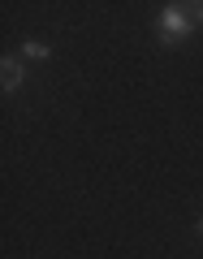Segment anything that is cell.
<instances>
[{
	"mask_svg": "<svg viewBox=\"0 0 203 259\" xmlns=\"http://www.w3.org/2000/svg\"><path fill=\"white\" fill-rule=\"evenodd\" d=\"M190 9V18H194V26H203V5H186Z\"/></svg>",
	"mask_w": 203,
	"mask_h": 259,
	"instance_id": "277c9868",
	"label": "cell"
},
{
	"mask_svg": "<svg viewBox=\"0 0 203 259\" xmlns=\"http://www.w3.org/2000/svg\"><path fill=\"white\" fill-rule=\"evenodd\" d=\"M199 238H203V216H199Z\"/></svg>",
	"mask_w": 203,
	"mask_h": 259,
	"instance_id": "5b68a950",
	"label": "cell"
},
{
	"mask_svg": "<svg viewBox=\"0 0 203 259\" xmlns=\"http://www.w3.org/2000/svg\"><path fill=\"white\" fill-rule=\"evenodd\" d=\"M22 56H30V61H48V56H52V48L39 44V39H26V44H22Z\"/></svg>",
	"mask_w": 203,
	"mask_h": 259,
	"instance_id": "3957f363",
	"label": "cell"
},
{
	"mask_svg": "<svg viewBox=\"0 0 203 259\" xmlns=\"http://www.w3.org/2000/svg\"><path fill=\"white\" fill-rule=\"evenodd\" d=\"M0 74H5V78H0V82H5V91H18V87L26 82V69H22V61H18V56H5Z\"/></svg>",
	"mask_w": 203,
	"mask_h": 259,
	"instance_id": "7a4b0ae2",
	"label": "cell"
},
{
	"mask_svg": "<svg viewBox=\"0 0 203 259\" xmlns=\"http://www.w3.org/2000/svg\"><path fill=\"white\" fill-rule=\"evenodd\" d=\"M190 30H194V18H190V9H186V5H165V9H160V18H156L160 44H182Z\"/></svg>",
	"mask_w": 203,
	"mask_h": 259,
	"instance_id": "6da1fadb",
	"label": "cell"
}]
</instances>
